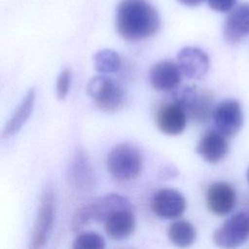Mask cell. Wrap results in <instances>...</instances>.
<instances>
[{
	"instance_id": "cell-1",
	"label": "cell",
	"mask_w": 249,
	"mask_h": 249,
	"mask_svg": "<svg viewBox=\"0 0 249 249\" xmlns=\"http://www.w3.org/2000/svg\"><path fill=\"white\" fill-rule=\"evenodd\" d=\"M116 30L129 42L155 35L160 26L156 9L147 0H122L116 12Z\"/></svg>"
},
{
	"instance_id": "cell-2",
	"label": "cell",
	"mask_w": 249,
	"mask_h": 249,
	"mask_svg": "<svg viewBox=\"0 0 249 249\" xmlns=\"http://www.w3.org/2000/svg\"><path fill=\"white\" fill-rule=\"evenodd\" d=\"M122 209H133V205L124 196L107 194L78 208L72 217V223L77 229H83L90 221L104 223L111 214Z\"/></svg>"
},
{
	"instance_id": "cell-3",
	"label": "cell",
	"mask_w": 249,
	"mask_h": 249,
	"mask_svg": "<svg viewBox=\"0 0 249 249\" xmlns=\"http://www.w3.org/2000/svg\"><path fill=\"white\" fill-rule=\"evenodd\" d=\"M106 163L109 173L115 179L128 182L140 175L143 161L141 153L135 146L121 143L109 152Z\"/></svg>"
},
{
	"instance_id": "cell-4",
	"label": "cell",
	"mask_w": 249,
	"mask_h": 249,
	"mask_svg": "<svg viewBox=\"0 0 249 249\" xmlns=\"http://www.w3.org/2000/svg\"><path fill=\"white\" fill-rule=\"evenodd\" d=\"M174 102L179 104L188 117L196 123H206L213 115L214 95L206 89H198L195 85L185 86L174 93Z\"/></svg>"
},
{
	"instance_id": "cell-5",
	"label": "cell",
	"mask_w": 249,
	"mask_h": 249,
	"mask_svg": "<svg viewBox=\"0 0 249 249\" xmlns=\"http://www.w3.org/2000/svg\"><path fill=\"white\" fill-rule=\"evenodd\" d=\"M87 93L93 100L94 105L106 113L117 112L124 106L125 100L123 88L104 75L94 76L89 81Z\"/></svg>"
},
{
	"instance_id": "cell-6",
	"label": "cell",
	"mask_w": 249,
	"mask_h": 249,
	"mask_svg": "<svg viewBox=\"0 0 249 249\" xmlns=\"http://www.w3.org/2000/svg\"><path fill=\"white\" fill-rule=\"evenodd\" d=\"M55 218V196L51 189L42 194L31 231L29 248H43L49 241Z\"/></svg>"
},
{
	"instance_id": "cell-7",
	"label": "cell",
	"mask_w": 249,
	"mask_h": 249,
	"mask_svg": "<svg viewBox=\"0 0 249 249\" xmlns=\"http://www.w3.org/2000/svg\"><path fill=\"white\" fill-rule=\"evenodd\" d=\"M249 238V213L239 212L227 219L213 233V242L222 248H235Z\"/></svg>"
},
{
	"instance_id": "cell-8",
	"label": "cell",
	"mask_w": 249,
	"mask_h": 249,
	"mask_svg": "<svg viewBox=\"0 0 249 249\" xmlns=\"http://www.w3.org/2000/svg\"><path fill=\"white\" fill-rule=\"evenodd\" d=\"M212 120L215 129L227 137L233 136L239 132L244 123L242 107L235 99H225L215 106Z\"/></svg>"
},
{
	"instance_id": "cell-9",
	"label": "cell",
	"mask_w": 249,
	"mask_h": 249,
	"mask_svg": "<svg viewBox=\"0 0 249 249\" xmlns=\"http://www.w3.org/2000/svg\"><path fill=\"white\" fill-rule=\"evenodd\" d=\"M184 196L174 189H160L151 200L152 211L161 219L179 218L186 209Z\"/></svg>"
},
{
	"instance_id": "cell-10",
	"label": "cell",
	"mask_w": 249,
	"mask_h": 249,
	"mask_svg": "<svg viewBox=\"0 0 249 249\" xmlns=\"http://www.w3.org/2000/svg\"><path fill=\"white\" fill-rule=\"evenodd\" d=\"M205 201L211 213L217 216H225L233 210L236 203V193L231 184L215 182L208 187Z\"/></svg>"
},
{
	"instance_id": "cell-11",
	"label": "cell",
	"mask_w": 249,
	"mask_h": 249,
	"mask_svg": "<svg viewBox=\"0 0 249 249\" xmlns=\"http://www.w3.org/2000/svg\"><path fill=\"white\" fill-rule=\"evenodd\" d=\"M182 70L178 62L164 59L155 63L150 69V83L157 90H171L176 89L182 81Z\"/></svg>"
},
{
	"instance_id": "cell-12",
	"label": "cell",
	"mask_w": 249,
	"mask_h": 249,
	"mask_svg": "<svg viewBox=\"0 0 249 249\" xmlns=\"http://www.w3.org/2000/svg\"><path fill=\"white\" fill-rule=\"evenodd\" d=\"M188 115L176 102L167 103L159 108L156 114L158 128L166 135L175 136L181 134L187 125Z\"/></svg>"
},
{
	"instance_id": "cell-13",
	"label": "cell",
	"mask_w": 249,
	"mask_h": 249,
	"mask_svg": "<svg viewBox=\"0 0 249 249\" xmlns=\"http://www.w3.org/2000/svg\"><path fill=\"white\" fill-rule=\"evenodd\" d=\"M177 62L185 77L200 79L209 69L210 61L207 53L196 47H185L177 55Z\"/></svg>"
},
{
	"instance_id": "cell-14",
	"label": "cell",
	"mask_w": 249,
	"mask_h": 249,
	"mask_svg": "<svg viewBox=\"0 0 249 249\" xmlns=\"http://www.w3.org/2000/svg\"><path fill=\"white\" fill-rule=\"evenodd\" d=\"M227 136L217 129L206 131L196 145V153L207 162L217 163L223 160L229 153Z\"/></svg>"
},
{
	"instance_id": "cell-15",
	"label": "cell",
	"mask_w": 249,
	"mask_h": 249,
	"mask_svg": "<svg viewBox=\"0 0 249 249\" xmlns=\"http://www.w3.org/2000/svg\"><path fill=\"white\" fill-rule=\"evenodd\" d=\"M224 38L231 44H235L249 35V4H241L231 12L227 18Z\"/></svg>"
},
{
	"instance_id": "cell-16",
	"label": "cell",
	"mask_w": 249,
	"mask_h": 249,
	"mask_svg": "<svg viewBox=\"0 0 249 249\" xmlns=\"http://www.w3.org/2000/svg\"><path fill=\"white\" fill-rule=\"evenodd\" d=\"M136 227L133 209H122L111 214L104 222L108 236L114 240H124L129 237Z\"/></svg>"
},
{
	"instance_id": "cell-17",
	"label": "cell",
	"mask_w": 249,
	"mask_h": 249,
	"mask_svg": "<svg viewBox=\"0 0 249 249\" xmlns=\"http://www.w3.org/2000/svg\"><path fill=\"white\" fill-rule=\"evenodd\" d=\"M69 175L74 187L80 191H88L94 187V172L87 154L83 150L77 151L74 155Z\"/></svg>"
},
{
	"instance_id": "cell-18",
	"label": "cell",
	"mask_w": 249,
	"mask_h": 249,
	"mask_svg": "<svg viewBox=\"0 0 249 249\" xmlns=\"http://www.w3.org/2000/svg\"><path fill=\"white\" fill-rule=\"evenodd\" d=\"M35 97L36 91L34 88L28 89L20 103L17 106L14 113L12 114L10 120L6 123L3 131H2V138L8 139L16 135L21 127L24 125L26 121L29 119L30 115L32 114L34 104H35Z\"/></svg>"
},
{
	"instance_id": "cell-19",
	"label": "cell",
	"mask_w": 249,
	"mask_h": 249,
	"mask_svg": "<svg viewBox=\"0 0 249 249\" xmlns=\"http://www.w3.org/2000/svg\"><path fill=\"white\" fill-rule=\"evenodd\" d=\"M167 236L171 243L178 247H188L192 245L196 237V228L186 220H178L169 225Z\"/></svg>"
},
{
	"instance_id": "cell-20",
	"label": "cell",
	"mask_w": 249,
	"mask_h": 249,
	"mask_svg": "<svg viewBox=\"0 0 249 249\" xmlns=\"http://www.w3.org/2000/svg\"><path fill=\"white\" fill-rule=\"evenodd\" d=\"M94 67L99 73L117 72L122 64L119 53L110 49H103L96 52L93 55Z\"/></svg>"
},
{
	"instance_id": "cell-21",
	"label": "cell",
	"mask_w": 249,
	"mask_h": 249,
	"mask_svg": "<svg viewBox=\"0 0 249 249\" xmlns=\"http://www.w3.org/2000/svg\"><path fill=\"white\" fill-rule=\"evenodd\" d=\"M105 245L103 236L94 231L81 232L73 241L74 249H103Z\"/></svg>"
},
{
	"instance_id": "cell-22",
	"label": "cell",
	"mask_w": 249,
	"mask_h": 249,
	"mask_svg": "<svg viewBox=\"0 0 249 249\" xmlns=\"http://www.w3.org/2000/svg\"><path fill=\"white\" fill-rule=\"evenodd\" d=\"M72 79L70 68H63L57 76L55 86V95L58 100H64L68 95Z\"/></svg>"
},
{
	"instance_id": "cell-23",
	"label": "cell",
	"mask_w": 249,
	"mask_h": 249,
	"mask_svg": "<svg viewBox=\"0 0 249 249\" xmlns=\"http://www.w3.org/2000/svg\"><path fill=\"white\" fill-rule=\"evenodd\" d=\"M209 7L220 13L231 11L236 3V0H207Z\"/></svg>"
},
{
	"instance_id": "cell-24",
	"label": "cell",
	"mask_w": 249,
	"mask_h": 249,
	"mask_svg": "<svg viewBox=\"0 0 249 249\" xmlns=\"http://www.w3.org/2000/svg\"><path fill=\"white\" fill-rule=\"evenodd\" d=\"M179 3H181L182 5L185 6H189V7H195L199 5L203 0H177Z\"/></svg>"
},
{
	"instance_id": "cell-25",
	"label": "cell",
	"mask_w": 249,
	"mask_h": 249,
	"mask_svg": "<svg viewBox=\"0 0 249 249\" xmlns=\"http://www.w3.org/2000/svg\"><path fill=\"white\" fill-rule=\"evenodd\" d=\"M246 176H247V180H248V182H249V167H248V169H247V174H246Z\"/></svg>"
}]
</instances>
